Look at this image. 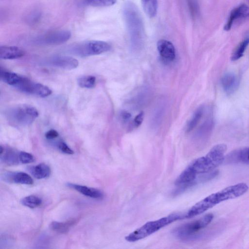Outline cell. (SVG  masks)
I'll use <instances>...</instances> for the list:
<instances>
[{
  "label": "cell",
  "mask_w": 249,
  "mask_h": 249,
  "mask_svg": "<svg viewBox=\"0 0 249 249\" xmlns=\"http://www.w3.org/2000/svg\"><path fill=\"white\" fill-rule=\"evenodd\" d=\"M248 189V185L243 182L227 187L197 202L185 213V217L191 218L201 214L221 202L242 196Z\"/></svg>",
  "instance_id": "1"
},
{
  "label": "cell",
  "mask_w": 249,
  "mask_h": 249,
  "mask_svg": "<svg viewBox=\"0 0 249 249\" xmlns=\"http://www.w3.org/2000/svg\"><path fill=\"white\" fill-rule=\"evenodd\" d=\"M227 149L225 144H216L205 156L196 159L187 167L196 176L211 172L223 162Z\"/></svg>",
  "instance_id": "2"
},
{
  "label": "cell",
  "mask_w": 249,
  "mask_h": 249,
  "mask_svg": "<svg viewBox=\"0 0 249 249\" xmlns=\"http://www.w3.org/2000/svg\"><path fill=\"white\" fill-rule=\"evenodd\" d=\"M185 218V213H174L159 219L149 221L125 237L128 242L143 239L175 221Z\"/></svg>",
  "instance_id": "3"
},
{
  "label": "cell",
  "mask_w": 249,
  "mask_h": 249,
  "mask_svg": "<svg viewBox=\"0 0 249 249\" xmlns=\"http://www.w3.org/2000/svg\"><path fill=\"white\" fill-rule=\"evenodd\" d=\"M124 13L131 41L134 45H139L142 42L144 31L139 11L133 3L128 2L124 6Z\"/></svg>",
  "instance_id": "4"
},
{
  "label": "cell",
  "mask_w": 249,
  "mask_h": 249,
  "mask_svg": "<svg viewBox=\"0 0 249 249\" xmlns=\"http://www.w3.org/2000/svg\"><path fill=\"white\" fill-rule=\"evenodd\" d=\"M8 120L16 125L31 124L38 116L37 110L28 105H19L8 109L5 112Z\"/></svg>",
  "instance_id": "5"
},
{
  "label": "cell",
  "mask_w": 249,
  "mask_h": 249,
  "mask_svg": "<svg viewBox=\"0 0 249 249\" xmlns=\"http://www.w3.org/2000/svg\"><path fill=\"white\" fill-rule=\"evenodd\" d=\"M110 48V45L105 41L91 40L73 45L70 48V51L74 55L86 57L106 53Z\"/></svg>",
  "instance_id": "6"
},
{
  "label": "cell",
  "mask_w": 249,
  "mask_h": 249,
  "mask_svg": "<svg viewBox=\"0 0 249 249\" xmlns=\"http://www.w3.org/2000/svg\"><path fill=\"white\" fill-rule=\"evenodd\" d=\"M213 218V213H208L199 219L180 225L175 229L173 233L180 239H188L192 237L196 232L205 228Z\"/></svg>",
  "instance_id": "7"
},
{
  "label": "cell",
  "mask_w": 249,
  "mask_h": 249,
  "mask_svg": "<svg viewBox=\"0 0 249 249\" xmlns=\"http://www.w3.org/2000/svg\"><path fill=\"white\" fill-rule=\"evenodd\" d=\"M14 87L23 92L40 97H46L52 93V90L47 86L35 82L21 76Z\"/></svg>",
  "instance_id": "8"
},
{
  "label": "cell",
  "mask_w": 249,
  "mask_h": 249,
  "mask_svg": "<svg viewBox=\"0 0 249 249\" xmlns=\"http://www.w3.org/2000/svg\"><path fill=\"white\" fill-rule=\"evenodd\" d=\"M71 37V33L68 30H59L37 36L34 42L38 45H54L63 44Z\"/></svg>",
  "instance_id": "9"
},
{
  "label": "cell",
  "mask_w": 249,
  "mask_h": 249,
  "mask_svg": "<svg viewBox=\"0 0 249 249\" xmlns=\"http://www.w3.org/2000/svg\"><path fill=\"white\" fill-rule=\"evenodd\" d=\"M47 65L64 70H72L77 67L78 60L71 56L57 55H53L45 61Z\"/></svg>",
  "instance_id": "10"
},
{
  "label": "cell",
  "mask_w": 249,
  "mask_h": 249,
  "mask_svg": "<svg viewBox=\"0 0 249 249\" xmlns=\"http://www.w3.org/2000/svg\"><path fill=\"white\" fill-rule=\"evenodd\" d=\"M158 51L166 61H173L176 57V50L173 43L166 39H160L157 43Z\"/></svg>",
  "instance_id": "11"
},
{
  "label": "cell",
  "mask_w": 249,
  "mask_h": 249,
  "mask_svg": "<svg viewBox=\"0 0 249 249\" xmlns=\"http://www.w3.org/2000/svg\"><path fill=\"white\" fill-rule=\"evenodd\" d=\"M249 17V7L242 4L234 8L231 12L229 17L224 29L225 31L230 30L233 23L238 19L246 18Z\"/></svg>",
  "instance_id": "12"
},
{
  "label": "cell",
  "mask_w": 249,
  "mask_h": 249,
  "mask_svg": "<svg viewBox=\"0 0 249 249\" xmlns=\"http://www.w3.org/2000/svg\"><path fill=\"white\" fill-rule=\"evenodd\" d=\"M1 178L3 181L9 183L31 185L34 182L32 178L28 174L21 172H5L1 175Z\"/></svg>",
  "instance_id": "13"
},
{
  "label": "cell",
  "mask_w": 249,
  "mask_h": 249,
  "mask_svg": "<svg viewBox=\"0 0 249 249\" xmlns=\"http://www.w3.org/2000/svg\"><path fill=\"white\" fill-rule=\"evenodd\" d=\"M24 51L15 46L3 45L0 46V58L2 59H15L23 56Z\"/></svg>",
  "instance_id": "14"
},
{
  "label": "cell",
  "mask_w": 249,
  "mask_h": 249,
  "mask_svg": "<svg viewBox=\"0 0 249 249\" xmlns=\"http://www.w3.org/2000/svg\"><path fill=\"white\" fill-rule=\"evenodd\" d=\"M67 186L76 190L84 196L93 198L101 199L104 197L103 192L97 189L71 183H68Z\"/></svg>",
  "instance_id": "15"
},
{
  "label": "cell",
  "mask_w": 249,
  "mask_h": 249,
  "mask_svg": "<svg viewBox=\"0 0 249 249\" xmlns=\"http://www.w3.org/2000/svg\"><path fill=\"white\" fill-rule=\"evenodd\" d=\"M238 84L237 76L232 73H226L221 78L222 87L228 94H231L235 91Z\"/></svg>",
  "instance_id": "16"
},
{
  "label": "cell",
  "mask_w": 249,
  "mask_h": 249,
  "mask_svg": "<svg viewBox=\"0 0 249 249\" xmlns=\"http://www.w3.org/2000/svg\"><path fill=\"white\" fill-rule=\"evenodd\" d=\"M19 151H17L11 148H4L0 153V160L8 165H16L20 163L19 157Z\"/></svg>",
  "instance_id": "17"
},
{
  "label": "cell",
  "mask_w": 249,
  "mask_h": 249,
  "mask_svg": "<svg viewBox=\"0 0 249 249\" xmlns=\"http://www.w3.org/2000/svg\"><path fill=\"white\" fill-rule=\"evenodd\" d=\"M28 170L32 176L37 179L48 178L51 174L49 166L43 163L31 166L28 168Z\"/></svg>",
  "instance_id": "18"
},
{
  "label": "cell",
  "mask_w": 249,
  "mask_h": 249,
  "mask_svg": "<svg viewBox=\"0 0 249 249\" xmlns=\"http://www.w3.org/2000/svg\"><path fill=\"white\" fill-rule=\"evenodd\" d=\"M75 219H71L65 222L53 221L50 224V228L53 231L60 233L68 232L70 228L76 222Z\"/></svg>",
  "instance_id": "19"
},
{
  "label": "cell",
  "mask_w": 249,
  "mask_h": 249,
  "mask_svg": "<svg viewBox=\"0 0 249 249\" xmlns=\"http://www.w3.org/2000/svg\"><path fill=\"white\" fill-rule=\"evenodd\" d=\"M230 157L234 161L249 164V146L233 151Z\"/></svg>",
  "instance_id": "20"
},
{
  "label": "cell",
  "mask_w": 249,
  "mask_h": 249,
  "mask_svg": "<svg viewBox=\"0 0 249 249\" xmlns=\"http://www.w3.org/2000/svg\"><path fill=\"white\" fill-rule=\"evenodd\" d=\"M143 10L151 18L156 16L158 10L157 0H141Z\"/></svg>",
  "instance_id": "21"
},
{
  "label": "cell",
  "mask_w": 249,
  "mask_h": 249,
  "mask_svg": "<svg viewBox=\"0 0 249 249\" xmlns=\"http://www.w3.org/2000/svg\"><path fill=\"white\" fill-rule=\"evenodd\" d=\"M249 44V37L246 38L241 42L232 54L231 59L235 61L240 58L244 54V53Z\"/></svg>",
  "instance_id": "22"
},
{
  "label": "cell",
  "mask_w": 249,
  "mask_h": 249,
  "mask_svg": "<svg viewBox=\"0 0 249 249\" xmlns=\"http://www.w3.org/2000/svg\"><path fill=\"white\" fill-rule=\"evenodd\" d=\"M203 107H199L195 111L187 124L186 128L187 132H190L197 125L203 115Z\"/></svg>",
  "instance_id": "23"
},
{
  "label": "cell",
  "mask_w": 249,
  "mask_h": 249,
  "mask_svg": "<svg viewBox=\"0 0 249 249\" xmlns=\"http://www.w3.org/2000/svg\"><path fill=\"white\" fill-rule=\"evenodd\" d=\"M20 203L26 207L35 208L41 204L42 200L37 196L31 195L22 198Z\"/></svg>",
  "instance_id": "24"
},
{
  "label": "cell",
  "mask_w": 249,
  "mask_h": 249,
  "mask_svg": "<svg viewBox=\"0 0 249 249\" xmlns=\"http://www.w3.org/2000/svg\"><path fill=\"white\" fill-rule=\"evenodd\" d=\"M77 83L83 88H93L96 85V78L92 75L83 76L77 79Z\"/></svg>",
  "instance_id": "25"
},
{
  "label": "cell",
  "mask_w": 249,
  "mask_h": 249,
  "mask_svg": "<svg viewBox=\"0 0 249 249\" xmlns=\"http://www.w3.org/2000/svg\"><path fill=\"white\" fill-rule=\"evenodd\" d=\"M84 1L92 7H108L114 5L117 0H84Z\"/></svg>",
  "instance_id": "26"
},
{
  "label": "cell",
  "mask_w": 249,
  "mask_h": 249,
  "mask_svg": "<svg viewBox=\"0 0 249 249\" xmlns=\"http://www.w3.org/2000/svg\"><path fill=\"white\" fill-rule=\"evenodd\" d=\"M19 157L20 163L23 164L31 163L35 160L33 155L24 151H19Z\"/></svg>",
  "instance_id": "27"
},
{
  "label": "cell",
  "mask_w": 249,
  "mask_h": 249,
  "mask_svg": "<svg viewBox=\"0 0 249 249\" xmlns=\"http://www.w3.org/2000/svg\"><path fill=\"white\" fill-rule=\"evenodd\" d=\"M58 147L62 152L65 154L71 155L74 153L73 151L63 141L59 142L58 143Z\"/></svg>",
  "instance_id": "28"
},
{
  "label": "cell",
  "mask_w": 249,
  "mask_h": 249,
  "mask_svg": "<svg viewBox=\"0 0 249 249\" xmlns=\"http://www.w3.org/2000/svg\"><path fill=\"white\" fill-rule=\"evenodd\" d=\"M59 136L58 132L54 129H51L48 131L45 135L46 139L48 140H53Z\"/></svg>",
  "instance_id": "29"
},
{
  "label": "cell",
  "mask_w": 249,
  "mask_h": 249,
  "mask_svg": "<svg viewBox=\"0 0 249 249\" xmlns=\"http://www.w3.org/2000/svg\"><path fill=\"white\" fill-rule=\"evenodd\" d=\"M144 115V112L142 111L135 117L134 120V124L135 126L138 127L142 124L143 120Z\"/></svg>",
  "instance_id": "30"
},
{
  "label": "cell",
  "mask_w": 249,
  "mask_h": 249,
  "mask_svg": "<svg viewBox=\"0 0 249 249\" xmlns=\"http://www.w3.org/2000/svg\"><path fill=\"white\" fill-rule=\"evenodd\" d=\"M40 17V14L38 13H34L29 16L28 20L30 23H35L38 21Z\"/></svg>",
  "instance_id": "31"
},
{
  "label": "cell",
  "mask_w": 249,
  "mask_h": 249,
  "mask_svg": "<svg viewBox=\"0 0 249 249\" xmlns=\"http://www.w3.org/2000/svg\"><path fill=\"white\" fill-rule=\"evenodd\" d=\"M121 118L124 122L128 121L131 117V114L125 110H123L120 114Z\"/></svg>",
  "instance_id": "32"
}]
</instances>
